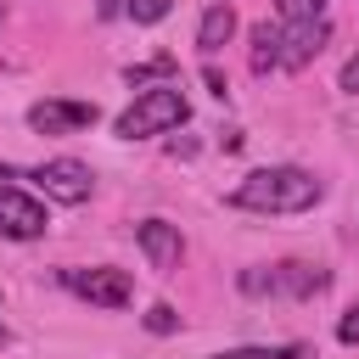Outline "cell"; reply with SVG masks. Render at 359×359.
I'll list each match as a JSON object with an SVG mask.
<instances>
[{
    "mask_svg": "<svg viewBox=\"0 0 359 359\" xmlns=\"http://www.w3.org/2000/svg\"><path fill=\"white\" fill-rule=\"evenodd\" d=\"M202 79H208V90H213V95H224V73H219V67H202Z\"/></svg>",
    "mask_w": 359,
    "mask_h": 359,
    "instance_id": "19",
    "label": "cell"
},
{
    "mask_svg": "<svg viewBox=\"0 0 359 359\" xmlns=\"http://www.w3.org/2000/svg\"><path fill=\"white\" fill-rule=\"evenodd\" d=\"M62 286L79 292V297H90V303H101V309H123V303L135 297V280H129L123 269H112V264H95V269H62Z\"/></svg>",
    "mask_w": 359,
    "mask_h": 359,
    "instance_id": "6",
    "label": "cell"
},
{
    "mask_svg": "<svg viewBox=\"0 0 359 359\" xmlns=\"http://www.w3.org/2000/svg\"><path fill=\"white\" fill-rule=\"evenodd\" d=\"M135 241H140V252H146V264H151L157 275H174L180 258H185V236H180V224H168V219H140V224H135Z\"/></svg>",
    "mask_w": 359,
    "mask_h": 359,
    "instance_id": "8",
    "label": "cell"
},
{
    "mask_svg": "<svg viewBox=\"0 0 359 359\" xmlns=\"http://www.w3.org/2000/svg\"><path fill=\"white\" fill-rule=\"evenodd\" d=\"M6 180H17V168H11V163H0V185H6Z\"/></svg>",
    "mask_w": 359,
    "mask_h": 359,
    "instance_id": "21",
    "label": "cell"
},
{
    "mask_svg": "<svg viewBox=\"0 0 359 359\" xmlns=\"http://www.w3.org/2000/svg\"><path fill=\"white\" fill-rule=\"evenodd\" d=\"M230 34H236V6H230V0H213V6L202 11V22H196V45H202V56L224 50Z\"/></svg>",
    "mask_w": 359,
    "mask_h": 359,
    "instance_id": "10",
    "label": "cell"
},
{
    "mask_svg": "<svg viewBox=\"0 0 359 359\" xmlns=\"http://www.w3.org/2000/svg\"><path fill=\"white\" fill-rule=\"evenodd\" d=\"M275 67V22H258L252 28V73H269Z\"/></svg>",
    "mask_w": 359,
    "mask_h": 359,
    "instance_id": "12",
    "label": "cell"
},
{
    "mask_svg": "<svg viewBox=\"0 0 359 359\" xmlns=\"http://www.w3.org/2000/svg\"><path fill=\"white\" fill-rule=\"evenodd\" d=\"M95 118H101L95 101H39V107H28V123L39 135H73V129H90Z\"/></svg>",
    "mask_w": 359,
    "mask_h": 359,
    "instance_id": "9",
    "label": "cell"
},
{
    "mask_svg": "<svg viewBox=\"0 0 359 359\" xmlns=\"http://www.w3.org/2000/svg\"><path fill=\"white\" fill-rule=\"evenodd\" d=\"M6 342H11V331H6V325H0V348H6Z\"/></svg>",
    "mask_w": 359,
    "mask_h": 359,
    "instance_id": "22",
    "label": "cell"
},
{
    "mask_svg": "<svg viewBox=\"0 0 359 359\" xmlns=\"http://www.w3.org/2000/svg\"><path fill=\"white\" fill-rule=\"evenodd\" d=\"M191 118V101L180 95V84H151V90H140L135 95V107L129 112H118V135L123 140H140V135H168V129H180Z\"/></svg>",
    "mask_w": 359,
    "mask_h": 359,
    "instance_id": "2",
    "label": "cell"
},
{
    "mask_svg": "<svg viewBox=\"0 0 359 359\" xmlns=\"http://www.w3.org/2000/svg\"><path fill=\"white\" fill-rule=\"evenodd\" d=\"M337 84H342V95H359V50L342 62V73H337Z\"/></svg>",
    "mask_w": 359,
    "mask_h": 359,
    "instance_id": "18",
    "label": "cell"
},
{
    "mask_svg": "<svg viewBox=\"0 0 359 359\" xmlns=\"http://www.w3.org/2000/svg\"><path fill=\"white\" fill-rule=\"evenodd\" d=\"M337 337H342L348 348H359V297H353V303H348V314L337 320Z\"/></svg>",
    "mask_w": 359,
    "mask_h": 359,
    "instance_id": "17",
    "label": "cell"
},
{
    "mask_svg": "<svg viewBox=\"0 0 359 359\" xmlns=\"http://www.w3.org/2000/svg\"><path fill=\"white\" fill-rule=\"evenodd\" d=\"M168 6H174V0H123V11H129L135 22H163Z\"/></svg>",
    "mask_w": 359,
    "mask_h": 359,
    "instance_id": "16",
    "label": "cell"
},
{
    "mask_svg": "<svg viewBox=\"0 0 359 359\" xmlns=\"http://www.w3.org/2000/svg\"><path fill=\"white\" fill-rule=\"evenodd\" d=\"M320 196H325V185H320L309 168L269 163V168H252V174L230 191V208H241V213H309Z\"/></svg>",
    "mask_w": 359,
    "mask_h": 359,
    "instance_id": "1",
    "label": "cell"
},
{
    "mask_svg": "<svg viewBox=\"0 0 359 359\" xmlns=\"http://www.w3.org/2000/svg\"><path fill=\"white\" fill-rule=\"evenodd\" d=\"M325 269H309V264H275V269H247L241 275V292L247 297H264V292H286V297H314V292H325Z\"/></svg>",
    "mask_w": 359,
    "mask_h": 359,
    "instance_id": "3",
    "label": "cell"
},
{
    "mask_svg": "<svg viewBox=\"0 0 359 359\" xmlns=\"http://www.w3.org/2000/svg\"><path fill=\"white\" fill-rule=\"evenodd\" d=\"M213 359H309V342H275V348H224Z\"/></svg>",
    "mask_w": 359,
    "mask_h": 359,
    "instance_id": "11",
    "label": "cell"
},
{
    "mask_svg": "<svg viewBox=\"0 0 359 359\" xmlns=\"http://www.w3.org/2000/svg\"><path fill=\"white\" fill-rule=\"evenodd\" d=\"M325 34H331L325 17H309V22H275V67H286V73L309 67V62L320 56Z\"/></svg>",
    "mask_w": 359,
    "mask_h": 359,
    "instance_id": "5",
    "label": "cell"
},
{
    "mask_svg": "<svg viewBox=\"0 0 359 359\" xmlns=\"http://www.w3.org/2000/svg\"><path fill=\"white\" fill-rule=\"evenodd\" d=\"M325 17V0H275V22H309Z\"/></svg>",
    "mask_w": 359,
    "mask_h": 359,
    "instance_id": "13",
    "label": "cell"
},
{
    "mask_svg": "<svg viewBox=\"0 0 359 359\" xmlns=\"http://www.w3.org/2000/svg\"><path fill=\"white\" fill-rule=\"evenodd\" d=\"M45 230H50L45 202H34V196L17 191V185H0V236H11V241H34V236H45Z\"/></svg>",
    "mask_w": 359,
    "mask_h": 359,
    "instance_id": "7",
    "label": "cell"
},
{
    "mask_svg": "<svg viewBox=\"0 0 359 359\" xmlns=\"http://www.w3.org/2000/svg\"><path fill=\"white\" fill-rule=\"evenodd\" d=\"M146 331H157V337L180 331V314H174V303H151V309H146Z\"/></svg>",
    "mask_w": 359,
    "mask_h": 359,
    "instance_id": "15",
    "label": "cell"
},
{
    "mask_svg": "<svg viewBox=\"0 0 359 359\" xmlns=\"http://www.w3.org/2000/svg\"><path fill=\"white\" fill-rule=\"evenodd\" d=\"M0 17H6V11H0Z\"/></svg>",
    "mask_w": 359,
    "mask_h": 359,
    "instance_id": "23",
    "label": "cell"
},
{
    "mask_svg": "<svg viewBox=\"0 0 359 359\" xmlns=\"http://www.w3.org/2000/svg\"><path fill=\"white\" fill-rule=\"evenodd\" d=\"M123 11V0H95V17H118Z\"/></svg>",
    "mask_w": 359,
    "mask_h": 359,
    "instance_id": "20",
    "label": "cell"
},
{
    "mask_svg": "<svg viewBox=\"0 0 359 359\" xmlns=\"http://www.w3.org/2000/svg\"><path fill=\"white\" fill-rule=\"evenodd\" d=\"M50 202H67V208H79V202H90V191H95V174L79 163V157H50V163H39L34 174H28Z\"/></svg>",
    "mask_w": 359,
    "mask_h": 359,
    "instance_id": "4",
    "label": "cell"
},
{
    "mask_svg": "<svg viewBox=\"0 0 359 359\" xmlns=\"http://www.w3.org/2000/svg\"><path fill=\"white\" fill-rule=\"evenodd\" d=\"M174 73V56H157V62H146V67H123V79L140 90V84H151V79H168Z\"/></svg>",
    "mask_w": 359,
    "mask_h": 359,
    "instance_id": "14",
    "label": "cell"
}]
</instances>
